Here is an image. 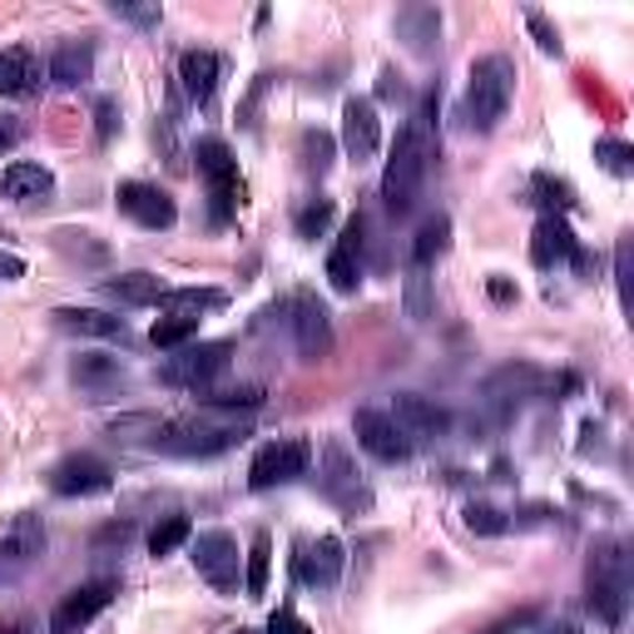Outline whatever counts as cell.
I'll return each instance as SVG.
<instances>
[{
    "label": "cell",
    "mask_w": 634,
    "mask_h": 634,
    "mask_svg": "<svg viewBox=\"0 0 634 634\" xmlns=\"http://www.w3.org/2000/svg\"><path fill=\"white\" fill-rule=\"evenodd\" d=\"M114 198H120V214H130L140 228H168L178 218L174 198L158 184H144V178H124V184L114 188Z\"/></svg>",
    "instance_id": "obj_12"
},
{
    "label": "cell",
    "mask_w": 634,
    "mask_h": 634,
    "mask_svg": "<svg viewBox=\"0 0 634 634\" xmlns=\"http://www.w3.org/2000/svg\"><path fill=\"white\" fill-rule=\"evenodd\" d=\"M90 234H55V248L70 253V258H84V263H104V243H84Z\"/></svg>",
    "instance_id": "obj_42"
},
{
    "label": "cell",
    "mask_w": 634,
    "mask_h": 634,
    "mask_svg": "<svg viewBox=\"0 0 634 634\" xmlns=\"http://www.w3.org/2000/svg\"><path fill=\"white\" fill-rule=\"evenodd\" d=\"M595 158L610 168V174H620V178H625L630 168H634V150H630L625 140H600V144H595Z\"/></svg>",
    "instance_id": "obj_41"
},
{
    "label": "cell",
    "mask_w": 634,
    "mask_h": 634,
    "mask_svg": "<svg viewBox=\"0 0 634 634\" xmlns=\"http://www.w3.org/2000/svg\"><path fill=\"white\" fill-rule=\"evenodd\" d=\"M580 248V238L570 234V224L560 214H541L531 234V263L535 268H555V263H570V253Z\"/></svg>",
    "instance_id": "obj_21"
},
{
    "label": "cell",
    "mask_w": 634,
    "mask_h": 634,
    "mask_svg": "<svg viewBox=\"0 0 634 634\" xmlns=\"http://www.w3.org/2000/svg\"><path fill=\"white\" fill-rule=\"evenodd\" d=\"M114 595H120V585H114V580H90V585L70 590V595L55 605V615H50V634H80L104 605H110Z\"/></svg>",
    "instance_id": "obj_11"
},
{
    "label": "cell",
    "mask_w": 634,
    "mask_h": 634,
    "mask_svg": "<svg viewBox=\"0 0 634 634\" xmlns=\"http://www.w3.org/2000/svg\"><path fill=\"white\" fill-rule=\"evenodd\" d=\"M45 555V525H40V515H10V525L0 531V585H10V580H20L35 560Z\"/></svg>",
    "instance_id": "obj_8"
},
{
    "label": "cell",
    "mask_w": 634,
    "mask_h": 634,
    "mask_svg": "<svg viewBox=\"0 0 634 634\" xmlns=\"http://www.w3.org/2000/svg\"><path fill=\"white\" fill-rule=\"evenodd\" d=\"M427 168H431V110L411 114L407 130L397 134V150L387 158V174H382V204L387 214L407 218L421 198V184H427Z\"/></svg>",
    "instance_id": "obj_1"
},
{
    "label": "cell",
    "mask_w": 634,
    "mask_h": 634,
    "mask_svg": "<svg viewBox=\"0 0 634 634\" xmlns=\"http://www.w3.org/2000/svg\"><path fill=\"white\" fill-rule=\"evenodd\" d=\"M327 164H333V134L308 130L303 134V168H308V174H327Z\"/></svg>",
    "instance_id": "obj_38"
},
{
    "label": "cell",
    "mask_w": 634,
    "mask_h": 634,
    "mask_svg": "<svg viewBox=\"0 0 634 634\" xmlns=\"http://www.w3.org/2000/svg\"><path fill=\"white\" fill-rule=\"evenodd\" d=\"M585 605L600 625L620 630L625 625V605H630V585H610V580H590L585 585Z\"/></svg>",
    "instance_id": "obj_29"
},
{
    "label": "cell",
    "mask_w": 634,
    "mask_h": 634,
    "mask_svg": "<svg viewBox=\"0 0 634 634\" xmlns=\"http://www.w3.org/2000/svg\"><path fill=\"white\" fill-rule=\"evenodd\" d=\"M308 461H313V447H308L303 437L268 441V447H258V457H253L248 485H253V491H273V485H288V481H298V476L308 471Z\"/></svg>",
    "instance_id": "obj_7"
},
{
    "label": "cell",
    "mask_w": 634,
    "mask_h": 634,
    "mask_svg": "<svg viewBox=\"0 0 634 634\" xmlns=\"http://www.w3.org/2000/svg\"><path fill=\"white\" fill-rule=\"evenodd\" d=\"M317 491H323L333 505H342L347 515H357V511L372 505V491H367L362 471H357V461L347 457L342 441H327L323 447V461H317Z\"/></svg>",
    "instance_id": "obj_5"
},
{
    "label": "cell",
    "mask_w": 634,
    "mask_h": 634,
    "mask_svg": "<svg viewBox=\"0 0 634 634\" xmlns=\"http://www.w3.org/2000/svg\"><path fill=\"white\" fill-rule=\"evenodd\" d=\"M377 90L392 100V94H401V75H397V70H382V84H377Z\"/></svg>",
    "instance_id": "obj_51"
},
{
    "label": "cell",
    "mask_w": 634,
    "mask_h": 634,
    "mask_svg": "<svg viewBox=\"0 0 634 634\" xmlns=\"http://www.w3.org/2000/svg\"><path fill=\"white\" fill-rule=\"evenodd\" d=\"M541 634H580L575 625H570V620H555V625H545Z\"/></svg>",
    "instance_id": "obj_52"
},
{
    "label": "cell",
    "mask_w": 634,
    "mask_h": 634,
    "mask_svg": "<svg viewBox=\"0 0 634 634\" xmlns=\"http://www.w3.org/2000/svg\"><path fill=\"white\" fill-rule=\"evenodd\" d=\"M397 40L411 55H431L441 45V10L437 6H401L397 10Z\"/></svg>",
    "instance_id": "obj_19"
},
{
    "label": "cell",
    "mask_w": 634,
    "mask_h": 634,
    "mask_svg": "<svg viewBox=\"0 0 634 634\" xmlns=\"http://www.w3.org/2000/svg\"><path fill=\"white\" fill-rule=\"evenodd\" d=\"M268 565H273V535L258 531L248 545V570H243V590H248V600H263V590H268Z\"/></svg>",
    "instance_id": "obj_31"
},
{
    "label": "cell",
    "mask_w": 634,
    "mask_h": 634,
    "mask_svg": "<svg viewBox=\"0 0 634 634\" xmlns=\"http://www.w3.org/2000/svg\"><path fill=\"white\" fill-rule=\"evenodd\" d=\"M234 634H253V630H234Z\"/></svg>",
    "instance_id": "obj_54"
},
{
    "label": "cell",
    "mask_w": 634,
    "mask_h": 634,
    "mask_svg": "<svg viewBox=\"0 0 634 634\" xmlns=\"http://www.w3.org/2000/svg\"><path fill=\"white\" fill-rule=\"evenodd\" d=\"M104 298L124 303V308H150V303L164 298V278H154V273H120V278H104L100 283Z\"/></svg>",
    "instance_id": "obj_24"
},
{
    "label": "cell",
    "mask_w": 634,
    "mask_h": 634,
    "mask_svg": "<svg viewBox=\"0 0 634 634\" xmlns=\"http://www.w3.org/2000/svg\"><path fill=\"white\" fill-rule=\"evenodd\" d=\"M234 342H198V347H178L164 367H158V382L164 387H184V392H204L214 387V377L228 367Z\"/></svg>",
    "instance_id": "obj_6"
},
{
    "label": "cell",
    "mask_w": 634,
    "mask_h": 634,
    "mask_svg": "<svg viewBox=\"0 0 634 634\" xmlns=\"http://www.w3.org/2000/svg\"><path fill=\"white\" fill-rule=\"evenodd\" d=\"M248 437V421H238L234 411H194V417H174L158 421L154 431V451H168V457H218V451L238 447Z\"/></svg>",
    "instance_id": "obj_2"
},
{
    "label": "cell",
    "mask_w": 634,
    "mask_h": 634,
    "mask_svg": "<svg viewBox=\"0 0 634 634\" xmlns=\"http://www.w3.org/2000/svg\"><path fill=\"white\" fill-rule=\"evenodd\" d=\"M110 16L130 20V25H158V16H164V10H158V6H120V0H114Z\"/></svg>",
    "instance_id": "obj_45"
},
{
    "label": "cell",
    "mask_w": 634,
    "mask_h": 634,
    "mask_svg": "<svg viewBox=\"0 0 634 634\" xmlns=\"http://www.w3.org/2000/svg\"><path fill=\"white\" fill-rule=\"evenodd\" d=\"M134 535V525H110V531H100V541L94 545H124Z\"/></svg>",
    "instance_id": "obj_49"
},
{
    "label": "cell",
    "mask_w": 634,
    "mask_h": 634,
    "mask_svg": "<svg viewBox=\"0 0 634 634\" xmlns=\"http://www.w3.org/2000/svg\"><path fill=\"white\" fill-rule=\"evenodd\" d=\"M531 188L541 194L535 204H545V214H560V218H565L570 208H575V188H570L565 178H555V174H535V178H531Z\"/></svg>",
    "instance_id": "obj_35"
},
{
    "label": "cell",
    "mask_w": 634,
    "mask_h": 634,
    "mask_svg": "<svg viewBox=\"0 0 634 634\" xmlns=\"http://www.w3.org/2000/svg\"><path fill=\"white\" fill-rule=\"evenodd\" d=\"M491 634H505V630H491Z\"/></svg>",
    "instance_id": "obj_55"
},
{
    "label": "cell",
    "mask_w": 634,
    "mask_h": 634,
    "mask_svg": "<svg viewBox=\"0 0 634 634\" xmlns=\"http://www.w3.org/2000/svg\"><path fill=\"white\" fill-rule=\"evenodd\" d=\"M94 130H100V140H114V130H120V104L114 100H94Z\"/></svg>",
    "instance_id": "obj_46"
},
{
    "label": "cell",
    "mask_w": 634,
    "mask_h": 634,
    "mask_svg": "<svg viewBox=\"0 0 634 634\" xmlns=\"http://www.w3.org/2000/svg\"><path fill=\"white\" fill-rule=\"evenodd\" d=\"M362 243H367V224L362 218H347L337 248L327 253V278H333L337 293H357V283H362Z\"/></svg>",
    "instance_id": "obj_18"
},
{
    "label": "cell",
    "mask_w": 634,
    "mask_h": 634,
    "mask_svg": "<svg viewBox=\"0 0 634 634\" xmlns=\"http://www.w3.org/2000/svg\"><path fill=\"white\" fill-rule=\"evenodd\" d=\"M35 625H30V620H16V625H0V634H30Z\"/></svg>",
    "instance_id": "obj_53"
},
{
    "label": "cell",
    "mask_w": 634,
    "mask_h": 634,
    "mask_svg": "<svg viewBox=\"0 0 634 634\" xmlns=\"http://www.w3.org/2000/svg\"><path fill=\"white\" fill-rule=\"evenodd\" d=\"M333 198H313V204H303L298 208V238H317V234H327V224H333Z\"/></svg>",
    "instance_id": "obj_39"
},
{
    "label": "cell",
    "mask_w": 634,
    "mask_h": 634,
    "mask_svg": "<svg viewBox=\"0 0 634 634\" xmlns=\"http://www.w3.org/2000/svg\"><path fill=\"white\" fill-rule=\"evenodd\" d=\"M114 485V471L110 461L90 457V451H75V457H65L55 471H50V491L55 495H100Z\"/></svg>",
    "instance_id": "obj_14"
},
{
    "label": "cell",
    "mask_w": 634,
    "mask_h": 634,
    "mask_svg": "<svg viewBox=\"0 0 634 634\" xmlns=\"http://www.w3.org/2000/svg\"><path fill=\"white\" fill-rule=\"evenodd\" d=\"M491 298H495V303H515V288H511L505 278H491Z\"/></svg>",
    "instance_id": "obj_50"
},
{
    "label": "cell",
    "mask_w": 634,
    "mask_h": 634,
    "mask_svg": "<svg viewBox=\"0 0 634 634\" xmlns=\"http://www.w3.org/2000/svg\"><path fill=\"white\" fill-rule=\"evenodd\" d=\"M55 327L60 333H75V337H130V327H124V317H110V313H94V308H60L55 313Z\"/></svg>",
    "instance_id": "obj_25"
},
{
    "label": "cell",
    "mask_w": 634,
    "mask_h": 634,
    "mask_svg": "<svg viewBox=\"0 0 634 634\" xmlns=\"http://www.w3.org/2000/svg\"><path fill=\"white\" fill-rule=\"evenodd\" d=\"M525 25L535 30V40H541V50H545V55H565V45H560V30H555L551 20L541 16V10H531V16H525Z\"/></svg>",
    "instance_id": "obj_43"
},
{
    "label": "cell",
    "mask_w": 634,
    "mask_h": 634,
    "mask_svg": "<svg viewBox=\"0 0 634 634\" xmlns=\"http://www.w3.org/2000/svg\"><path fill=\"white\" fill-rule=\"evenodd\" d=\"M188 535H194V525H188V515H164V521H158L154 531H150V555H154V560L174 555L178 545L188 541Z\"/></svg>",
    "instance_id": "obj_34"
},
{
    "label": "cell",
    "mask_w": 634,
    "mask_h": 634,
    "mask_svg": "<svg viewBox=\"0 0 634 634\" xmlns=\"http://www.w3.org/2000/svg\"><path fill=\"white\" fill-rule=\"evenodd\" d=\"M16 278H25V263L16 253H0V283H16Z\"/></svg>",
    "instance_id": "obj_47"
},
{
    "label": "cell",
    "mask_w": 634,
    "mask_h": 634,
    "mask_svg": "<svg viewBox=\"0 0 634 634\" xmlns=\"http://www.w3.org/2000/svg\"><path fill=\"white\" fill-rule=\"evenodd\" d=\"M352 437H357V447L367 451V457H377L382 467H401V461L411 457V441L397 431V421L387 417V411H372V407H362L352 417Z\"/></svg>",
    "instance_id": "obj_9"
},
{
    "label": "cell",
    "mask_w": 634,
    "mask_h": 634,
    "mask_svg": "<svg viewBox=\"0 0 634 634\" xmlns=\"http://www.w3.org/2000/svg\"><path fill=\"white\" fill-rule=\"evenodd\" d=\"M20 144V124L10 114H0V150H16Z\"/></svg>",
    "instance_id": "obj_48"
},
{
    "label": "cell",
    "mask_w": 634,
    "mask_h": 634,
    "mask_svg": "<svg viewBox=\"0 0 634 634\" xmlns=\"http://www.w3.org/2000/svg\"><path fill=\"white\" fill-rule=\"evenodd\" d=\"M70 377H75V387H84V392H94V397H104V392H120V387H124V367L114 362V357H100V352L75 357V367H70Z\"/></svg>",
    "instance_id": "obj_28"
},
{
    "label": "cell",
    "mask_w": 634,
    "mask_h": 634,
    "mask_svg": "<svg viewBox=\"0 0 634 634\" xmlns=\"http://www.w3.org/2000/svg\"><path fill=\"white\" fill-rule=\"evenodd\" d=\"M387 417L397 421V431L407 441H441L447 437V427H451V417L437 407V401H427V397H417V392H397L392 401V411Z\"/></svg>",
    "instance_id": "obj_15"
},
{
    "label": "cell",
    "mask_w": 634,
    "mask_h": 634,
    "mask_svg": "<svg viewBox=\"0 0 634 634\" xmlns=\"http://www.w3.org/2000/svg\"><path fill=\"white\" fill-rule=\"evenodd\" d=\"M447 243H451V218L431 214L427 224L417 228V238H411V268H431V263L447 253Z\"/></svg>",
    "instance_id": "obj_30"
},
{
    "label": "cell",
    "mask_w": 634,
    "mask_h": 634,
    "mask_svg": "<svg viewBox=\"0 0 634 634\" xmlns=\"http://www.w3.org/2000/svg\"><path fill=\"white\" fill-rule=\"evenodd\" d=\"M194 565L218 595H234L238 590V541L228 531H198Z\"/></svg>",
    "instance_id": "obj_10"
},
{
    "label": "cell",
    "mask_w": 634,
    "mask_h": 634,
    "mask_svg": "<svg viewBox=\"0 0 634 634\" xmlns=\"http://www.w3.org/2000/svg\"><path fill=\"white\" fill-rule=\"evenodd\" d=\"M268 634H313V625H308V620H298V610H293V605H283L278 615L268 620Z\"/></svg>",
    "instance_id": "obj_44"
},
{
    "label": "cell",
    "mask_w": 634,
    "mask_h": 634,
    "mask_svg": "<svg viewBox=\"0 0 634 634\" xmlns=\"http://www.w3.org/2000/svg\"><path fill=\"white\" fill-rule=\"evenodd\" d=\"M541 387H545V372H541V367H501V372H491V377H485V387H481V392H485V401H495V407H515V401H525V397H535V392H541Z\"/></svg>",
    "instance_id": "obj_20"
},
{
    "label": "cell",
    "mask_w": 634,
    "mask_h": 634,
    "mask_svg": "<svg viewBox=\"0 0 634 634\" xmlns=\"http://www.w3.org/2000/svg\"><path fill=\"white\" fill-rule=\"evenodd\" d=\"M194 158H198V174L208 178V198H214V218L224 224V218H234L238 198H243V184H238V158L228 150V140H218V134H204V140L194 144Z\"/></svg>",
    "instance_id": "obj_4"
},
{
    "label": "cell",
    "mask_w": 634,
    "mask_h": 634,
    "mask_svg": "<svg viewBox=\"0 0 634 634\" xmlns=\"http://www.w3.org/2000/svg\"><path fill=\"white\" fill-rule=\"evenodd\" d=\"M158 303H164L168 313L198 317V313H208V308H224V293H218V288H168Z\"/></svg>",
    "instance_id": "obj_33"
},
{
    "label": "cell",
    "mask_w": 634,
    "mask_h": 634,
    "mask_svg": "<svg viewBox=\"0 0 634 634\" xmlns=\"http://www.w3.org/2000/svg\"><path fill=\"white\" fill-rule=\"evenodd\" d=\"M293 337H298L303 362H317V357H327V347H333V313H327L313 293L293 298Z\"/></svg>",
    "instance_id": "obj_16"
},
{
    "label": "cell",
    "mask_w": 634,
    "mask_h": 634,
    "mask_svg": "<svg viewBox=\"0 0 634 634\" xmlns=\"http://www.w3.org/2000/svg\"><path fill=\"white\" fill-rule=\"evenodd\" d=\"M40 90V65L30 50H0V94H10V100H25V94Z\"/></svg>",
    "instance_id": "obj_26"
},
{
    "label": "cell",
    "mask_w": 634,
    "mask_h": 634,
    "mask_svg": "<svg viewBox=\"0 0 634 634\" xmlns=\"http://www.w3.org/2000/svg\"><path fill=\"white\" fill-rule=\"evenodd\" d=\"M178 80H184L188 100L208 104L218 90V55L214 50H184V55H178Z\"/></svg>",
    "instance_id": "obj_23"
},
{
    "label": "cell",
    "mask_w": 634,
    "mask_h": 634,
    "mask_svg": "<svg viewBox=\"0 0 634 634\" xmlns=\"http://www.w3.org/2000/svg\"><path fill=\"white\" fill-rule=\"evenodd\" d=\"M342 150L357 164H367V158L382 150V120H377V104L367 94H352L342 104Z\"/></svg>",
    "instance_id": "obj_13"
},
{
    "label": "cell",
    "mask_w": 634,
    "mask_h": 634,
    "mask_svg": "<svg viewBox=\"0 0 634 634\" xmlns=\"http://www.w3.org/2000/svg\"><path fill=\"white\" fill-rule=\"evenodd\" d=\"M467 525H471L476 535H501L511 521H505V511H495V505L471 501V505H467Z\"/></svg>",
    "instance_id": "obj_40"
},
{
    "label": "cell",
    "mask_w": 634,
    "mask_h": 634,
    "mask_svg": "<svg viewBox=\"0 0 634 634\" xmlns=\"http://www.w3.org/2000/svg\"><path fill=\"white\" fill-rule=\"evenodd\" d=\"M511 94H515V65L505 55H481L471 65L467 100H461V120H467V130L491 134L495 124L505 120V110H511Z\"/></svg>",
    "instance_id": "obj_3"
},
{
    "label": "cell",
    "mask_w": 634,
    "mask_h": 634,
    "mask_svg": "<svg viewBox=\"0 0 634 634\" xmlns=\"http://www.w3.org/2000/svg\"><path fill=\"white\" fill-rule=\"evenodd\" d=\"M198 401L214 411H258L263 407V387H204Z\"/></svg>",
    "instance_id": "obj_32"
},
{
    "label": "cell",
    "mask_w": 634,
    "mask_h": 634,
    "mask_svg": "<svg viewBox=\"0 0 634 634\" xmlns=\"http://www.w3.org/2000/svg\"><path fill=\"white\" fill-rule=\"evenodd\" d=\"M0 188H6L10 204H45V198L55 194V174H50L45 164L16 158V164L6 168V178H0Z\"/></svg>",
    "instance_id": "obj_22"
},
{
    "label": "cell",
    "mask_w": 634,
    "mask_h": 634,
    "mask_svg": "<svg viewBox=\"0 0 634 634\" xmlns=\"http://www.w3.org/2000/svg\"><path fill=\"white\" fill-rule=\"evenodd\" d=\"M431 308H437V303H431V278H427V268H411V273H407V317H411V323H427Z\"/></svg>",
    "instance_id": "obj_37"
},
{
    "label": "cell",
    "mask_w": 634,
    "mask_h": 634,
    "mask_svg": "<svg viewBox=\"0 0 634 634\" xmlns=\"http://www.w3.org/2000/svg\"><path fill=\"white\" fill-rule=\"evenodd\" d=\"M342 541L337 535H317V541H298V580L313 590H333L342 580Z\"/></svg>",
    "instance_id": "obj_17"
},
{
    "label": "cell",
    "mask_w": 634,
    "mask_h": 634,
    "mask_svg": "<svg viewBox=\"0 0 634 634\" xmlns=\"http://www.w3.org/2000/svg\"><path fill=\"white\" fill-rule=\"evenodd\" d=\"M198 333V317H184V313H168V317H158L154 323V333H150V342L154 347H164V352H174V347H184L188 337Z\"/></svg>",
    "instance_id": "obj_36"
},
{
    "label": "cell",
    "mask_w": 634,
    "mask_h": 634,
    "mask_svg": "<svg viewBox=\"0 0 634 634\" xmlns=\"http://www.w3.org/2000/svg\"><path fill=\"white\" fill-rule=\"evenodd\" d=\"M94 70V50L90 40H65V45H55V55H50V80L60 84V90H75V84L90 80Z\"/></svg>",
    "instance_id": "obj_27"
}]
</instances>
